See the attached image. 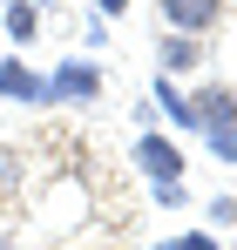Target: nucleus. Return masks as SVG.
<instances>
[{
  "label": "nucleus",
  "mask_w": 237,
  "mask_h": 250,
  "mask_svg": "<svg viewBox=\"0 0 237 250\" xmlns=\"http://www.w3.org/2000/svg\"><path fill=\"white\" fill-rule=\"evenodd\" d=\"M95 95H102V68H95L88 54L61 61V68L47 75V108H88Z\"/></svg>",
  "instance_id": "f257e3e1"
},
{
  "label": "nucleus",
  "mask_w": 237,
  "mask_h": 250,
  "mask_svg": "<svg viewBox=\"0 0 237 250\" xmlns=\"http://www.w3.org/2000/svg\"><path fill=\"white\" fill-rule=\"evenodd\" d=\"M136 169L149 176V183H183V149L156 135V128H142V142H136Z\"/></svg>",
  "instance_id": "f03ea898"
},
{
  "label": "nucleus",
  "mask_w": 237,
  "mask_h": 250,
  "mask_svg": "<svg viewBox=\"0 0 237 250\" xmlns=\"http://www.w3.org/2000/svg\"><path fill=\"white\" fill-rule=\"evenodd\" d=\"M0 95L21 108H47V75H34L21 54H0Z\"/></svg>",
  "instance_id": "7ed1b4c3"
},
{
  "label": "nucleus",
  "mask_w": 237,
  "mask_h": 250,
  "mask_svg": "<svg viewBox=\"0 0 237 250\" xmlns=\"http://www.w3.org/2000/svg\"><path fill=\"white\" fill-rule=\"evenodd\" d=\"M224 21V0H163V27L169 34H210Z\"/></svg>",
  "instance_id": "20e7f679"
},
{
  "label": "nucleus",
  "mask_w": 237,
  "mask_h": 250,
  "mask_svg": "<svg viewBox=\"0 0 237 250\" xmlns=\"http://www.w3.org/2000/svg\"><path fill=\"white\" fill-rule=\"evenodd\" d=\"M190 108H197V128H231V122H237V88L203 82L197 95H190Z\"/></svg>",
  "instance_id": "39448f33"
},
{
  "label": "nucleus",
  "mask_w": 237,
  "mask_h": 250,
  "mask_svg": "<svg viewBox=\"0 0 237 250\" xmlns=\"http://www.w3.org/2000/svg\"><path fill=\"white\" fill-rule=\"evenodd\" d=\"M156 61H163V75H190V68H203V34H169V27H163Z\"/></svg>",
  "instance_id": "423d86ee"
},
{
  "label": "nucleus",
  "mask_w": 237,
  "mask_h": 250,
  "mask_svg": "<svg viewBox=\"0 0 237 250\" xmlns=\"http://www.w3.org/2000/svg\"><path fill=\"white\" fill-rule=\"evenodd\" d=\"M0 27H7V41H14V47H27V41L41 34V7H34V0H7Z\"/></svg>",
  "instance_id": "0eeeda50"
},
{
  "label": "nucleus",
  "mask_w": 237,
  "mask_h": 250,
  "mask_svg": "<svg viewBox=\"0 0 237 250\" xmlns=\"http://www.w3.org/2000/svg\"><path fill=\"white\" fill-rule=\"evenodd\" d=\"M156 108H163V115H169L176 128H197V108H190V95L169 82V75H156Z\"/></svg>",
  "instance_id": "6e6552de"
},
{
  "label": "nucleus",
  "mask_w": 237,
  "mask_h": 250,
  "mask_svg": "<svg viewBox=\"0 0 237 250\" xmlns=\"http://www.w3.org/2000/svg\"><path fill=\"white\" fill-rule=\"evenodd\" d=\"M203 135H210V156L217 163H237V122L231 128H203Z\"/></svg>",
  "instance_id": "1a4fd4ad"
},
{
  "label": "nucleus",
  "mask_w": 237,
  "mask_h": 250,
  "mask_svg": "<svg viewBox=\"0 0 237 250\" xmlns=\"http://www.w3.org/2000/svg\"><path fill=\"white\" fill-rule=\"evenodd\" d=\"M14 189H21V156H14V149H0V203H7Z\"/></svg>",
  "instance_id": "9d476101"
},
{
  "label": "nucleus",
  "mask_w": 237,
  "mask_h": 250,
  "mask_svg": "<svg viewBox=\"0 0 237 250\" xmlns=\"http://www.w3.org/2000/svg\"><path fill=\"white\" fill-rule=\"evenodd\" d=\"M163 250H224V244H217L210 230H183V237H169Z\"/></svg>",
  "instance_id": "9b49d317"
},
{
  "label": "nucleus",
  "mask_w": 237,
  "mask_h": 250,
  "mask_svg": "<svg viewBox=\"0 0 237 250\" xmlns=\"http://www.w3.org/2000/svg\"><path fill=\"white\" fill-rule=\"evenodd\" d=\"M210 216H217V230H224V223H237V196H210Z\"/></svg>",
  "instance_id": "f8f14e48"
},
{
  "label": "nucleus",
  "mask_w": 237,
  "mask_h": 250,
  "mask_svg": "<svg viewBox=\"0 0 237 250\" xmlns=\"http://www.w3.org/2000/svg\"><path fill=\"white\" fill-rule=\"evenodd\" d=\"M88 7H95L102 21H116V14H122V7H129V0H88Z\"/></svg>",
  "instance_id": "ddd939ff"
},
{
  "label": "nucleus",
  "mask_w": 237,
  "mask_h": 250,
  "mask_svg": "<svg viewBox=\"0 0 237 250\" xmlns=\"http://www.w3.org/2000/svg\"><path fill=\"white\" fill-rule=\"evenodd\" d=\"M0 250H21V244H14V237H0Z\"/></svg>",
  "instance_id": "4468645a"
}]
</instances>
